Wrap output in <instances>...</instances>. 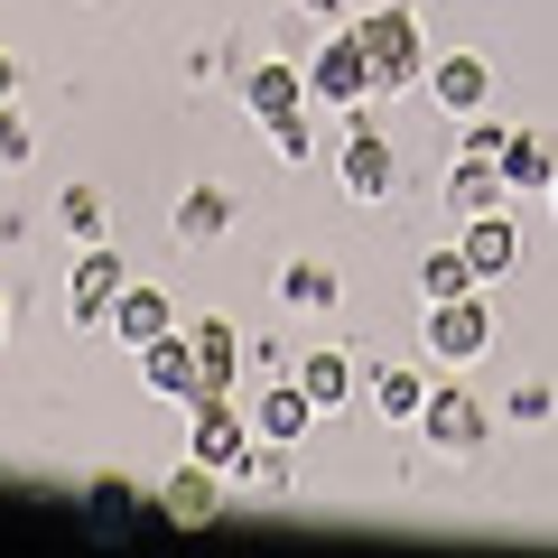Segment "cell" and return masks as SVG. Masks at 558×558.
Wrapping results in <instances>:
<instances>
[{
    "label": "cell",
    "instance_id": "obj_1",
    "mask_svg": "<svg viewBox=\"0 0 558 558\" xmlns=\"http://www.w3.org/2000/svg\"><path fill=\"white\" fill-rule=\"evenodd\" d=\"M336 178H344V196H354V205H391V186H400V149L381 140L373 94L344 102V159H336Z\"/></svg>",
    "mask_w": 558,
    "mask_h": 558
},
{
    "label": "cell",
    "instance_id": "obj_2",
    "mask_svg": "<svg viewBox=\"0 0 558 558\" xmlns=\"http://www.w3.org/2000/svg\"><path fill=\"white\" fill-rule=\"evenodd\" d=\"M354 38H363V57H373V84H381V94H400V84L428 75V57H418V20H410V10H363Z\"/></svg>",
    "mask_w": 558,
    "mask_h": 558
},
{
    "label": "cell",
    "instance_id": "obj_3",
    "mask_svg": "<svg viewBox=\"0 0 558 558\" xmlns=\"http://www.w3.org/2000/svg\"><path fill=\"white\" fill-rule=\"evenodd\" d=\"M418 438H428V447H447V457H475V447L494 438V418H484V400L465 391V373L428 381V410H418Z\"/></svg>",
    "mask_w": 558,
    "mask_h": 558
},
{
    "label": "cell",
    "instance_id": "obj_4",
    "mask_svg": "<svg viewBox=\"0 0 558 558\" xmlns=\"http://www.w3.org/2000/svg\"><path fill=\"white\" fill-rule=\"evenodd\" d=\"M494 344V307L465 289V299H428V363H447V373H465V363Z\"/></svg>",
    "mask_w": 558,
    "mask_h": 558
},
{
    "label": "cell",
    "instance_id": "obj_5",
    "mask_svg": "<svg viewBox=\"0 0 558 558\" xmlns=\"http://www.w3.org/2000/svg\"><path fill=\"white\" fill-rule=\"evenodd\" d=\"M186 457L215 465V475H242V457H252V418L233 410V391L196 400V438H186Z\"/></svg>",
    "mask_w": 558,
    "mask_h": 558
},
{
    "label": "cell",
    "instance_id": "obj_6",
    "mask_svg": "<svg viewBox=\"0 0 558 558\" xmlns=\"http://www.w3.org/2000/svg\"><path fill=\"white\" fill-rule=\"evenodd\" d=\"M363 94H381V84H373V57H363V38L344 28V38H326V47H317V65H307V102H363Z\"/></svg>",
    "mask_w": 558,
    "mask_h": 558
},
{
    "label": "cell",
    "instance_id": "obj_7",
    "mask_svg": "<svg viewBox=\"0 0 558 558\" xmlns=\"http://www.w3.org/2000/svg\"><path fill=\"white\" fill-rule=\"evenodd\" d=\"M149 512H159V521H186V531H205V521H233V512H223V475H215V465H196V457H186L178 475L149 494Z\"/></svg>",
    "mask_w": 558,
    "mask_h": 558
},
{
    "label": "cell",
    "instance_id": "obj_8",
    "mask_svg": "<svg viewBox=\"0 0 558 558\" xmlns=\"http://www.w3.org/2000/svg\"><path fill=\"white\" fill-rule=\"evenodd\" d=\"M140 381H149L159 400H186V410L205 400V363H196V344H186L178 326H168L159 344H140Z\"/></svg>",
    "mask_w": 558,
    "mask_h": 558
},
{
    "label": "cell",
    "instance_id": "obj_9",
    "mask_svg": "<svg viewBox=\"0 0 558 558\" xmlns=\"http://www.w3.org/2000/svg\"><path fill=\"white\" fill-rule=\"evenodd\" d=\"M121 252H102V242H84V260H75V279H65V317L75 326H102L112 317V299H121Z\"/></svg>",
    "mask_w": 558,
    "mask_h": 558
},
{
    "label": "cell",
    "instance_id": "obj_10",
    "mask_svg": "<svg viewBox=\"0 0 558 558\" xmlns=\"http://www.w3.org/2000/svg\"><path fill=\"white\" fill-rule=\"evenodd\" d=\"M307 428H317V400L299 391V373L279 381V391H260V400H252V438H270V447H299Z\"/></svg>",
    "mask_w": 558,
    "mask_h": 558
},
{
    "label": "cell",
    "instance_id": "obj_11",
    "mask_svg": "<svg viewBox=\"0 0 558 558\" xmlns=\"http://www.w3.org/2000/svg\"><path fill=\"white\" fill-rule=\"evenodd\" d=\"M494 168H502V186H512V196H549V178H558V140H549V131H512Z\"/></svg>",
    "mask_w": 558,
    "mask_h": 558
},
{
    "label": "cell",
    "instance_id": "obj_12",
    "mask_svg": "<svg viewBox=\"0 0 558 558\" xmlns=\"http://www.w3.org/2000/svg\"><path fill=\"white\" fill-rule=\"evenodd\" d=\"M428 94H438L447 102V112H484V94H494V65H484L475 57V47H457V57H438V65H428Z\"/></svg>",
    "mask_w": 558,
    "mask_h": 558
},
{
    "label": "cell",
    "instance_id": "obj_13",
    "mask_svg": "<svg viewBox=\"0 0 558 558\" xmlns=\"http://www.w3.org/2000/svg\"><path fill=\"white\" fill-rule=\"evenodd\" d=\"M299 102H307V65L270 57V65H252V75H242V112L279 121V112H299Z\"/></svg>",
    "mask_w": 558,
    "mask_h": 558
},
{
    "label": "cell",
    "instance_id": "obj_14",
    "mask_svg": "<svg viewBox=\"0 0 558 558\" xmlns=\"http://www.w3.org/2000/svg\"><path fill=\"white\" fill-rule=\"evenodd\" d=\"M102 326H112V336H121V344L140 354V344H159V336H168L178 317H168V299H159V289H140V279H121V299H112V317H102Z\"/></svg>",
    "mask_w": 558,
    "mask_h": 558
},
{
    "label": "cell",
    "instance_id": "obj_15",
    "mask_svg": "<svg viewBox=\"0 0 558 558\" xmlns=\"http://www.w3.org/2000/svg\"><path fill=\"white\" fill-rule=\"evenodd\" d=\"M502 196H512V186H502L494 159H457V168H447V205H457V223L465 215H502Z\"/></svg>",
    "mask_w": 558,
    "mask_h": 558
},
{
    "label": "cell",
    "instance_id": "obj_16",
    "mask_svg": "<svg viewBox=\"0 0 558 558\" xmlns=\"http://www.w3.org/2000/svg\"><path fill=\"white\" fill-rule=\"evenodd\" d=\"M354 373H363V363H354V354H326V344L299 363V391L317 400V418H336L344 400H354Z\"/></svg>",
    "mask_w": 558,
    "mask_h": 558
},
{
    "label": "cell",
    "instance_id": "obj_17",
    "mask_svg": "<svg viewBox=\"0 0 558 558\" xmlns=\"http://www.w3.org/2000/svg\"><path fill=\"white\" fill-rule=\"evenodd\" d=\"M186 344H196V363H205V400L233 391V373H242V336H233V326L205 317V326H186Z\"/></svg>",
    "mask_w": 558,
    "mask_h": 558
},
{
    "label": "cell",
    "instance_id": "obj_18",
    "mask_svg": "<svg viewBox=\"0 0 558 558\" xmlns=\"http://www.w3.org/2000/svg\"><path fill=\"white\" fill-rule=\"evenodd\" d=\"M465 260H475V279H502L521 260V233L502 215H465Z\"/></svg>",
    "mask_w": 558,
    "mask_h": 558
},
{
    "label": "cell",
    "instance_id": "obj_19",
    "mask_svg": "<svg viewBox=\"0 0 558 558\" xmlns=\"http://www.w3.org/2000/svg\"><path fill=\"white\" fill-rule=\"evenodd\" d=\"M233 233V196L223 186H186L178 196V242H223Z\"/></svg>",
    "mask_w": 558,
    "mask_h": 558
},
{
    "label": "cell",
    "instance_id": "obj_20",
    "mask_svg": "<svg viewBox=\"0 0 558 558\" xmlns=\"http://www.w3.org/2000/svg\"><path fill=\"white\" fill-rule=\"evenodd\" d=\"M279 307H344V279L326 270V260H289V270H279Z\"/></svg>",
    "mask_w": 558,
    "mask_h": 558
},
{
    "label": "cell",
    "instance_id": "obj_21",
    "mask_svg": "<svg viewBox=\"0 0 558 558\" xmlns=\"http://www.w3.org/2000/svg\"><path fill=\"white\" fill-rule=\"evenodd\" d=\"M373 410L381 418H418L428 410V381H418L410 363H373Z\"/></svg>",
    "mask_w": 558,
    "mask_h": 558
},
{
    "label": "cell",
    "instance_id": "obj_22",
    "mask_svg": "<svg viewBox=\"0 0 558 558\" xmlns=\"http://www.w3.org/2000/svg\"><path fill=\"white\" fill-rule=\"evenodd\" d=\"M465 289H484L475 260H465V242H457V252H428V260H418V299H465Z\"/></svg>",
    "mask_w": 558,
    "mask_h": 558
},
{
    "label": "cell",
    "instance_id": "obj_23",
    "mask_svg": "<svg viewBox=\"0 0 558 558\" xmlns=\"http://www.w3.org/2000/svg\"><path fill=\"white\" fill-rule=\"evenodd\" d=\"M57 223H65L75 242H102V186H65V196H57Z\"/></svg>",
    "mask_w": 558,
    "mask_h": 558
},
{
    "label": "cell",
    "instance_id": "obj_24",
    "mask_svg": "<svg viewBox=\"0 0 558 558\" xmlns=\"http://www.w3.org/2000/svg\"><path fill=\"white\" fill-rule=\"evenodd\" d=\"M270 149H279L289 168H307V159H317V131H307V102H299V112H279V121H270Z\"/></svg>",
    "mask_w": 558,
    "mask_h": 558
},
{
    "label": "cell",
    "instance_id": "obj_25",
    "mask_svg": "<svg viewBox=\"0 0 558 558\" xmlns=\"http://www.w3.org/2000/svg\"><path fill=\"white\" fill-rule=\"evenodd\" d=\"M94 512H149V494H140V484H121V475H94Z\"/></svg>",
    "mask_w": 558,
    "mask_h": 558
},
{
    "label": "cell",
    "instance_id": "obj_26",
    "mask_svg": "<svg viewBox=\"0 0 558 558\" xmlns=\"http://www.w3.org/2000/svg\"><path fill=\"white\" fill-rule=\"evenodd\" d=\"M502 140H512V131H502V121L465 112V159H502Z\"/></svg>",
    "mask_w": 558,
    "mask_h": 558
},
{
    "label": "cell",
    "instance_id": "obj_27",
    "mask_svg": "<svg viewBox=\"0 0 558 558\" xmlns=\"http://www.w3.org/2000/svg\"><path fill=\"white\" fill-rule=\"evenodd\" d=\"M549 410H558V400H549V381H512V418H521V428H539Z\"/></svg>",
    "mask_w": 558,
    "mask_h": 558
},
{
    "label": "cell",
    "instance_id": "obj_28",
    "mask_svg": "<svg viewBox=\"0 0 558 558\" xmlns=\"http://www.w3.org/2000/svg\"><path fill=\"white\" fill-rule=\"evenodd\" d=\"M0 168H28V121L0 102Z\"/></svg>",
    "mask_w": 558,
    "mask_h": 558
},
{
    "label": "cell",
    "instance_id": "obj_29",
    "mask_svg": "<svg viewBox=\"0 0 558 558\" xmlns=\"http://www.w3.org/2000/svg\"><path fill=\"white\" fill-rule=\"evenodd\" d=\"M0 102H20V57H0Z\"/></svg>",
    "mask_w": 558,
    "mask_h": 558
},
{
    "label": "cell",
    "instance_id": "obj_30",
    "mask_svg": "<svg viewBox=\"0 0 558 558\" xmlns=\"http://www.w3.org/2000/svg\"><path fill=\"white\" fill-rule=\"evenodd\" d=\"M299 10H354V0H299Z\"/></svg>",
    "mask_w": 558,
    "mask_h": 558
},
{
    "label": "cell",
    "instance_id": "obj_31",
    "mask_svg": "<svg viewBox=\"0 0 558 558\" xmlns=\"http://www.w3.org/2000/svg\"><path fill=\"white\" fill-rule=\"evenodd\" d=\"M0 336H10V307H0Z\"/></svg>",
    "mask_w": 558,
    "mask_h": 558
},
{
    "label": "cell",
    "instance_id": "obj_32",
    "mask_svg": "<svg viewBox=\"0 0 558 558\" xmlns=\"http://www.w3.org/2000/svg\"><path fill=\"white\" fill-rule=\"evenodd\" d=\"M549 205H558V178H549Z\"/></svg>",
    "mask_w": 558,
    "mask_h": 558
}]
</instances>
